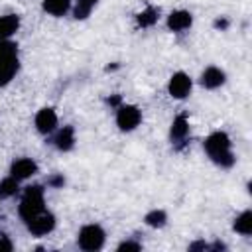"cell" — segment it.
<instances>
[{"mask_svg":"<svg viewBox=\"0 0 252 252\" xmlns=\"http://www.w3.org/2000/svg\"><path fill=\"white\" fill-rule=\"evenodd\" d=\"M37 173V163L32 158H18L10 165V175L16 177L18 181H26Z\"/></svg>","mask_w":252,"mask_h":252,"instance_id":"obj_9","label":"cell"},{"mask_svg":"<svg viewBox=\"0 0 252 252\" xmlns=\"http://www.w3.org/2000/svg\"><path fill=\"white\" fill-rule=\"evenodd\" d=\"M45 211V193L41 185H28L22 191V199L18 205V215L20 219L26 222L32 217H35L37 213Z\"/></svg>","mask_w":252,"mask_h":252,"instance_id":"obj_2","label":"cell"},{"mask_svg":"<svg viewBox=\"0 0 252 252\" xmlns=\"http://www.w3.org/2000/svg\"><path fill=\"white\" fill-rule=\"evenodd\" d=\"M224 81H226V73H224L220 67H215V65L207 67V69L201 73V77H199L201 87H203V89H209V91H215V89L222 87Z\"/></svg>","mask_w":252,"mask_h":252,"instance_id":"obj_10","label":"cell"},{"mask_svg":"<svg viewBox=\"0 0 252 252\" xmlns=\"http://www.w3.org/2000/svg\"><path fill=\"white\" fill-rule=\"evenodd\" d=\"M144 222H146L148 226H152V228H161V226H165V222H167V213H165L163 209H152V211L146 213Z\"/></svg>","mask_w":252,"mask_h":252,"instance_id":"obj_19","label":"cell"},{"mask_svg":"<svg viewBox=\"0 0 252 252\" xmlns=\"http://www.w3.org/2000/svg\"><path fill=\"white\" fill-rule=\"evenodd\" d=\"M55 224H57V219L49 211H41L30 220H26V228L32 236H47L49 232L55 230Z\"/></svg>","mask_w":252,"mask_h":252,"instance_id":"obj_5","label":"cell"},{"mask_svg":"<svg viewBox=\"0 0 252 252\" xmlns=\"http://www.w3.org/2000/svg\"><path fill=\"white\" fill-rule=\"evenodd\" d=\"M191 89H193V81H191V77L185 71H175L169 77V81H167V93L175 100L187 98L189 93H191Z\"/></svg>","mask_w":252,"mask_h":252,"instance_id":"obj_6","label":"cell"},{"mask_svg":"<svg viewBox=\"0 0 252 252\" xmlns=\"http://www.w3.org/2000/svg\"><path fill=\"white\" fill-rule=\"evenodd\" d=\"M189 250H209V244L205 240H199V242H193L189 246Z\"/></svg>","mask_w":252,"mask_h":252,"instance_id":"obj_25","label":"cell"},{"mask_svg":"<svg viewBox=\"0 0 252 252\" xmlns=\"http://www.w3.org/2000/svg\"><path fill=\"white\" fill-rule=\"evenodd\" d=\"M189 136V120L185 114H179L173 118L171 126H169V138L173 144H179V142H185Z\"/></svg>","mask_w":252,"mask_h":252,"instance_id":"obj_12","label":"cell"},{"mask_svg":"<svg viewBox=\"0 0 252 252\" xmlns=\"http://www.w3.org/2000/svg\"><path fill=\"white\" fill-rule=\"evenodd\" d=\"M96 4H98V0H73V16L77 20H85L91 16V12L94 10Z\"/></svg>","mask_w":252,"mask_h":252,"instance_id":"obj_17","label":"cell"},{"mask_svg":"<svg viewBox=\"0 0 252 252\" xmlns=\"http://www.w3.org/2000/svg\"><path fill=\"white\" fill-rule=\"evenodd\" d=\"M57 122H59L57 112H55L51 106L39 108V110L35 112V116H33V126H35V130H37L39 134H43V136L53 134V132L57 130Z\"/></svg>","mask_w":252,"mask_h":252,"instance_id":"obj_7","label":"cell"},{"mask_svg":"<svg viewBox=\"0 0 252 252\" xmlns=\"http://www.w3.org/2000/svg\"><path fill=\"white\" fill-rule=\"evenodd\" d=\"M18 61V45L10 39H0V63Z\"/></svg>","mask_w":252,"mask_h":252,"instance_id":"obj_18","label":"cell"},{"mask_svg":"<svg viewBox=\"0 0 252 252\" xmlns=\"http://www.w3.org/2000/svg\"><path fill=\"white\" fill-rule=\"evenodd\" d=\"M18 193H20V181L16 177L8 175L0 181V197H14Z\"/></svg>","mask_w":252,"mask_h":252,"instance_id":"obj_21","label":"cell"},{"mask_svg":"<svg viewBox=\"0 0 252 252\" xmlns=\"http://www.w3.org/2000/svg\"><path fill=\"white\" fill-rule=\"evenodd\" d=\"M106 102H108L110 106H114V108H116V106H120V104H122V98H120V94H114V96H108V100H106Z\"/></svg>","mask_w":252,"mask_h":252,"instance_id":"obj_27","label":"cell"},{"mask_svg":"<svg viewBox=\"0 0 252 252\" xmlns=\"http://www.w3.org/2000/svg\"><path fill=\"white\" fill-rule=\"evenodd\" d=\"M12 248H14V244H12L10 236L4 234V232H0V252H10Z\"/></svg>","mask_w":252,"mask_h":252,"instance_id":"obj_24","label":"cell"},{"mask_svg":"<svg viewBox=\"0 0 252 252\" xmlns=\"http://www.w3.org/2000/svg\"><path fill=\"white\" fill-rule=\"evenodd\" d=\"M138 250H142V242L132 240V238H128V240L118 244V252H138Z\"/></svg>","mask_w":252,"mask_h":252,"instance_id":"obj_22","label":"cell"},{"mask_svg":"<svg viewBox=\"0 0 252 252\" xmlns=\"http://www.w3.org/2000/svg\"><path fill=\"white\" fill-rule=\"evenodd\" d=\"M232 230L242 234V236H250L252 234V211H242L234 222H232Z\"/></svg>","mask_w":252,"mask_h":252,"instance_id":"obj_15","label":"cell"},{"mask_svg":"<svg viewBox=\"0 0 252 252\" xmlns=\"http://www.w3.org/2000/svg\"><path fill=\"white\" fill-rule=\"evenodd\" d=\"M18 69H20V59L12 61V63H0V87L10 85L18 73Z\"/></svg>","mask_w":252,"mask_h":252,"instance_id":"obj_20","label":"cell"},{"mask_svg":"<svg viewBox=\"0 0 252 252\" xmlns=\"http://www.w3.org/2000/svg\"><path fill=\"white\" fill-rule=\"evenodd\" d=\"M165 24H167L169 32L181 33V32H185L193 26V14L189 10H173V12H169Z\"/></svg>","mask_w":252,"mask_h":252,"instance_id":"obj_8","label":"cell"},{"mask_svg":"<svg viewBox=\"0 0 252 252\" xmlns=\"http://www.w3.org/2000/svg\"><path fill=\"white\" fill-rule=\"evenodd\" d=\"M104 242H106V232L96 222H89V224L81 226V230L77 234V244L85 252H96L104 246Z\"/></svg>","mask_w":252,"mask_h":252,"instance_id":"obj_3","label":"cell"},{"mask_svg":"<svg viewBox=\"0 0 252 252\" xmlns=\"http://www.w3.org/2000/svg\"><path fill=\"white\" fill-rule=\"evenodd\" d=\"M47 185H49V187H53V189H59V187H63V185H65V177H63L61 173H55V175L47 177Z\"/></svg>","mask_w":252,"mask_h":252,"instance_id":"obj_23","label":"cell"},{"mask_svg":"<svg viewBox=\"0 0 252 252\" xmlns=\"http://www.w3.org/2000/svg\"><path fill=\"white\" fill-rule=\"evenodd\" d=\"M215 28L217 30H226L228 28V20L226 18H217L215 20Z\"/></svg>","mask_w":252,"mask_h":252,"instance_id":"obj_26","label":"cell"},{"mask_svg":"<svg viewBox=\"0 0 252 252\" xmlns=\"http://www.w3.org/2000/svg\"><path fill=\"white\" fill-rule=\"evenodd\" d=\"M20 30V16L4 14L0 16V39H10Z\"/></svg>","mask_w":252,"mask_h":252,"instance_id":"obj_14","label":"cell"},{"mask_svg":"<svg viewBox=\"0 0 252 252\" xmlns=\"http://www.w3.org/2000/svg\"><path fill=\"white\" fill-rule=\"evenodd\" d=\"M41 8L45 14L53 16V18H61L73 8V0H43Z\"/></svg>","mask_w":252,"mask_h":252,"instance_id":"obj_13","label":"cell"},{"mask_svg":"<svg viewBox=\"0 0 252 252\" xmlns=\"http://www.w3.org/2000/svg\"><path fill=\"white\" fill-rule=\"evenodd\" d=\"M203 150L209 156V159L213 163H217L219 167H222V169H230L234 165V161H236L234 152H232L230 136L226 132H222V130L211 132L203 142Z\"/></svg>","mask_w":252,"mask_h":252,"instance_id":"obj_1","label":"cell"},{"mask_svg":"<svg viewBox=\"0 0 252 252\" xmlns=\"http://www.w3.org/2000/svg\"><path fill=\"white\" fill-rule=\"evenodd\" d=\"M116 126H118V130H122V132H132V130H136L138 126H140V122H142V110L136 106V104H120V106H116Z\"/></svg>","mask_w":252,"mask_h":252,"instance_id":"obj_4","label":"cell"},{"mask_svg":"<svg viewBox=\"0 0 252 252\" xmlns=\"http://www.w3.org/2000/svg\"><path fill=\"white\" fill-rule=\"evenodd\" d=\"M75 128L73 126H61L55 130V136H53V146L59 150V152H71L75 148Z\"/></svg>","mask_w":252,"mask_h":252,"instance_id":"obj_11","label":"cell"},{"mask_svg":"<svg viewBox=\"0 0 252 252\" xmlns=\"http://www.w3.org/2000/svg\"><path fill=\"white\" fill-rule=\"evenodd\" d=\"M158 20H159V12H158V8H154V6H148V8H144L142 12L136 14V24H138V28H152V26L158 24Z\"/></svg>","mask_w":252,"mask_h":252,"instance_id":"obj_16","label":"cell"}]
</instances>
